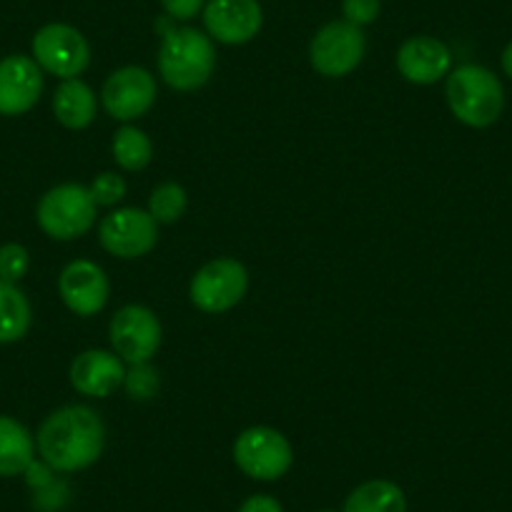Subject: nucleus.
Listing matches in <instances>:
<instances>
[{
  "label": "nucleus",
  "mask_w": 512,
  "mask_h": 512,
  "mask_svg": "<svg viewBox=\"0 0 512 512\" xmlns=\"http://www.w3.org/2000/svg\"><path fill=\"white\" fill-rule=\"evenodd\" d=\"M33 61L51 76L76 78L91 63V48L86 38L66 23H48L33 36Z\"/></svg>",
  "instance_id": "obj_6"
},
{
  "label": "nucleus",
  "mask_w": 512,
  "mask_h": 512,
  "mask_svg": "<svg viewBox=\"0 0 512 512\" xmlns=\"http://www.w3.org/2000/svg\"><path fill=\"white\" fill-rule=\"evenodd\" d=\"M262 6L256 0H209L204 8V26L214 41L241 46L262 28Z\"/></svg>",
  "instance_id": "obj_12"
},
{
  "label": "nucleus",
  "mask_w": 512,
  "mask_h": 512,
  "mask_svg": "<svg viewBox=\"0 0 512 512\" xmlns=\"http://www.w3.org/2000/svg\"><path fill=\"white\" fill-rule=\"evenodd\" d=\"M43 93V73L33 58L8 56L0 61V116H23Z\"/></svg>",
  "instance_id": "obj_13"
},
{
  "label": "nucleus",
  "mask_w": 512,
  "mask_h": 512,
  "mask_svg": "<svg viewBox=\"0 0 512 512\" xmlns=\"http://www.w3.org/2000/svg\"><path fill=\"white\" fill-rule=\"evenodd\" d=\"M36 455L31 432L13 417L0 415V477H16L28 472Z\"/></svg>",
  "instance_id": "obj_17"
},
{
  "label": "nucleus",
  "mask_w": 512,
  "mask_h": 512,
  "mask_svg": "<svg viewBox=\"0 0 512 512\" xmlns=\"http://www.w3.org/2000/svg\"><path fill=\"white\" fill-rule=\"evenodd\" d=\"M342 512H407V500L395 482L369 480L352 490Z\"/></svg>",
  "instance_id": "obj_19"
},
{
  "label": "nucleus",
  "mask_w": 512,
  "mask_h": 512,
  "mask_svg": "<svg viewBox=\"0 0 512 512\" xmlns=\"http://www.w3.org/2000/svg\"><path fill=\"white\" fill-rule=\"evenodd\" d=\"M31 329V304L13 282L0 279V344H13Z\"/></svg>",
  "instance_id": "obj_20"
},
{
  "label": "nucleus",
  "mask_w": 512,
  "mask_h": 512,
  "mask_svg": "<svg viewBox=\"0 0 512 512\" xmlns=\"http://www.w3.org/2000/svg\"><path fill=\"white\" fill-rule=\"evenodd\" d=\"M58 292H61V299L73 314L91 317V314L101 312L106 307L111 287H108V277L98 264L78 259V262H71L61 272Z\"/></svg>",
  "instance_id": "obj_14"
},
{
  "label": "nucleus",
  "mask_w": 512,
  "mask_h": 512,
  "mask_svg": "<svg viewBox=\"0 0 512 512\" xmlns=\"http://www.w3.org/2000/svg\"><path fill=\"white\" fill-rule=\"evenodd\" d=\"M113 159L121 169L126 171H141L149 166L154 146H151L149 136L134 126H123L116 136H113Z\"/></svg>",
  "instance_id": "obj_21"
},
{
  "label": "nucleus",
  "mask_w": 512,
  "mask_h": 512,
  "mask_svg": "<svg viewBox=\"0 0 512 512\" xmlns=\"http://www.w3.org/2000/svg\"><path fill=\"white\" fill-rule=\"evenodd\" d=\"M342 11L352 26H369L379 16V0H344Z\"/></svg>",
  "instance_id": "obj_26"
},
{
  "label": "nucleus",
  "mask_w": 512,
  "mask_h": 512,
  "mask_svg": "<svg viewBox=\"0 0 512 512\" xmlns=\"http://www.w3.org/2000/svg\"><path fill=\"white\" fill-rule=\"evenodd\" d=\"M364 51H367V38L362 28L347 21H334L314 36L309 46V61L322 76L339 78L359 66Z\"/></svg>",
  "instance_id": "obj_7"
},
{
  "label": "nucleus",
  "mask_w": 512,
  "mask_h": 512,
  "mask_svg": "<svg viewBox=\"0 0 512 512\" xmlns=\"http://www.w3.org/2000/svg\"><path fill=\"white\" fill-rule=\"evenodd\" d=\"M249 289V274L236 259H216L191 279V302L206 314H221L236 307Z\"/></svg>",
  "instance_id": "obj_8"
},
{
  "label": "nucleus",
  "mask_w": 512,
  "mask_h": 512,
  "mask_svg": "<svg viewBox=\"0 0 512 512\" xmlns=\"http://www.w3.org/2000/svg\"><path fill=\"white\" fill-rule=\"evenodd\" d=\"M234 460L251 480L272 482L287 475L292 467V445L272 427H249L234 442Z\"/></svg>",
  "instance_id": "obj_5"
},
{
  "label": "nucleus",
  "mask_w": 512,
  "mask_h": 512,
  "mask_svg": "<svg viewBox=\"0 0 512 512\" xmlns=\"http://www.w3.org/2000/svg\"><path fill=\"white\" fill-rule=\"evenodd\" d=\"M161 6L176 21H189L204 8V0H161Z\"/></svg>",
  "instance_id": "obj_27"
},
{
  "label": "nucleus",
  "mask_w": 512,
  "mask_h": 512,
  "mask_svg": "<svg viewBox=\"0 0 512 512\" xmlns=\"http://www.w3.org/2000/svg\"><path fill=\"white\" fill-rule=\"evenodd\" d=\"M38 226L51 239L71 241L86 234L96 221V201L81 184H61L43 194L36 209Z\"/></svg>",
  "instance_id": "obj_4"
},
{
  "label": "nucleus",
  "mask_w": 512,
  "mask_h": 512,
  "mask_svg": "<svg viewBox=\"0 0 512 512\" xmlns=\"http://www.w3.org/2000/svg\"><path fill=\"white\" fill-rule=\"evenodd\" d=\"M123 387H126L128 397L134 400H149L154 397V392L159 390V374L151 367L149 362H141L131 367V372H126L123 377Z\"/></svg>",
  "instance_id": "obj_23"
},
{
  "label": "nucleus",
  "mask_w": 512,
  "mask_h": 512,
  "mask_svg": "<svg viewBox=\"0 0 512 512\" xmlns=\"http://www.w3.org/2000/svg\"><path fill=\"white\" fill-rule=\"evenodd\" d=\"M452 66L450 48L442 41L430 36H417L402 43L397 53V68L402 76L417 86H430L437 83L442 76H447Z\"/></svg>",
  "instance_id": "obj_15"
},
{
  "label": "nucleus",
  "mask_w": 512,
  "mask_h": 512,
  "mask_svg": "<svg viewBox=\"0 0 512 512\" xmlns=\"http://www.w3.org/2000/svg\"><path fill=\"white\" fill-rule=\"evenodd\" d=\"M53 111L66 128H86L96 118V96L91 88L78 78H68L58 86L53 96Z\"/></svg>",
  "instance_id": "obj_18"
},
{
  "label": "nucleus",
  "mask_w": 512,
  "mask_h": 512,
  "mask_svg": "<svg viewBox=\"0 0 512 512\" xmlns=\"http://www.w3.org/2000/svg\"><path fill=\"white\" fill-rule=\"evenodd\" d=\"M216 66L214 43L196 28L166 31L159 51V71L176 91H196L209 81Z\"/></svg>",
  "instance_id": "obj_2"
},
{
  "label": "nucleus",
  "mask_w": 512,
  "mask_h": 512,
  "mask_svg": "<svg viewBox=\"0 0 512 512\" xmlns=\"http://www.w3.org/2000/svg\"><path fill=\"white\" fill-rule=\"evenodd\" d=\"M106 430L91 407L71 405L46 417L36 437L38 452L51 470L78 472L101 457Z\"/></svg>",
  "instance_id": "obj_1"
},
{
  "label": "nucleus",
  "mask_w": 512,
  "mask_h": 512,
  "mask_svg": "<svg viewBox=\"0 0 512 512\" xmlns=\"http://www.w3.org/2000/svg\"><path fill=\"white\" fill-rule=\"evenodd\" d=\"M28 267H31V256H28L26 246H0V279H3V282H21L28 274Z\"/></svg>",
  "instance_id": "obj_24"
},
{
  "label": "nucleus",
  "mask_w": 512,
  "mask_h": 512,
  "mask_svg": "<svg viewBox=\"0 0 512 512\" xmlns=\"http://www.w3.org/2000/svg\"><path fill=\"white\" fill-rule=\"evenodd\" d=\"M126 377L123 359L103 349H88L71 364V384L81 395L108 397L118 390Z\"/></svg>",
  "instance_id": "obj_16"
},
{
  "label": "nucleus",
  "mask_w": 512,
  "mask_h": 512,
  "mask_svg": "<svg viewBox=\"0 0 512 512\" xmlns=\"http://www.w3.org/2000/svg\"><path fill=\"white\" fill-rule=\"evenodd\" d=\"M103 108L116 121H134L144 116L156 101V81L146 68L126 66L111 73L101 91Z\"/></svg>",
  "instance_id": "obj_11"
},
{
  "label": "nucleus",
  "mask_w": 512,
  "mask_h": 512,
  "mask_svg": "<svg viewBox=\"0 0 512 512\" xmlns=\"http://www.w3.org/2000/svg\"><path fill=\"white\" fill-rule=\"evenodd\" d=\"M319 512H334V510H319Z\"/></svg>",
  "instance_id": "obj_30"
},
{
  "label": "nucleus",
  "mask_w": 512,
  "mask_h": 512,
  "mask_svg": "<svg viewBox=\"0 0 512 512\" xmlns=\"http://www.w3.org/2000/svg\"><path fill=\"white\" fill-rule=\"evenodd\" d=\"M239 512H284L272 495H254L239 507Z\"/></svg>",
  "instance_id": "obj_28"
},
{
  "label": "nucleus",
  "mask_w": 512,
  "mask_h": 512,
  "mask_svg": "<svg viewBox=\"0 0 512 512\" xmlns=\"http://www.w3.org/2000/svg\"><path fill=\"white\" fill-rule=\"evenodd\" d=\"M186 211V191L174 181L156 186L149 199V214L156 224H176Z\"/></svg>",
  "instance_id": "obj_22"
},
{
  "label": "nucleus",
  "mask_w": 512,
  "mask_h": 512,
  "mask_svg": "<svg viewBox=\"0 0 512 512\" xmlns=\"http://www.w3.org/2000/svg\"><path fill=\"white\" fill-rule=\"evenodd\" d=\"M111 344L121 359L131 364L149 362L161 344V324L151 309L128 304L111 319Z\"/></svg>",
  "instance_id": "obj_10"
},
{
  "label": "nucleus",
  "mask_w": 512,
  "mask_h": 512,
  "mask_svg": "<svg viewBox=\"0 0 512 512\" xmlns=\"http://www.w3.org/2000/svg\"><path fill=\"white\" fill-rule=\"evenodd\" d=\"M447 103L457 121L472 128H485L500 118L505 106L502 83L482 66H460L447 78Z\"/></svg>",
  "instance_id": "obj_3"
},
{
  "label": "nucleus",
  "mask_w": 512,
  "mask_h": 512,
  "mask_svg": "<svg viewBox=\"0 0 512 512\" xmlns=\"http://www.w3.org/2000/svg\"><path fill=\"white\" fill-rule=\"evenodd\" d=\"M502 71L512 78V41L507 43V48L502 51Z\"/></svg>",
  "instance_id": "obj_29"
},
{
  "label": "nucleus",
  "mask_w": 512,
  "mask_h": 512,
  "mask_svg": "<svg viewBox=\"0 0 512 512\" xmlns=\"http://www.w3.org/2000/svg\"><path fill=\"white\" fill-rule=\"evenodd\" d=\"M88 191H91L96 206H113V204H118L123 196H126V181H123L121 176L106 171V174H101L93 179L91 189Z\"/></svg>",
  "instance_id": "obj_25"
},
{
  "label": "nucleus",
  "mask_w": 512,
  "mask_h": 512,
  "mask_svg": "<svg viewBox=\"0 0 512 512\" xmlns=\"http://www.w3.org/2000/svg\"><path fill=\"white\" fill-rule=\"evenodd\" d=\"M103 249L121 259H136L149 254L159 241V224L149 211L118 209L111 211L98 226Z\"/></svg>",
  "instance_id": "obj_9"
}]
</instances>
